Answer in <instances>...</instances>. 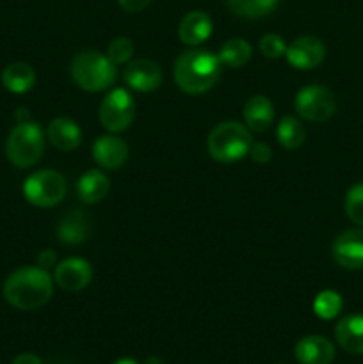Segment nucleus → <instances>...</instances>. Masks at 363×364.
Instances as JSON below:
<instances>
[{"mask_svg":"<svg viewBox=\"0 0 363 364\" xmlns=\"http://www.w3.org/2000/svg\"><path fill=\"white\" fill-rule=\"evenodd\" d=\"M11 364H43L41 359L34 354H20L13 359Z\"/></svg>","mask_w":363,"mask_h":364,"instance_id":"obj_32","label":"nucleus"},{"mask_svg":"<svg viewBox=\"0 0 363 364\" xmlns=\"http://www.w3.org/2000/svg\"><path fill=\"white\" fill-rule=\"evenodd\" d=\"M114 364H139V363L132 358H121V359H117Z\"/></svg>","mask_w":363,"mask_h":364,"instance_id":"obj_33","label":"nucleus"},{"mask_svg":"<svg viewBox=\"0 0 363 364\" xmlns=\"http://www.w3.org/2000/svg\"><path fill=\"white\" fill-rule=\"evenodd\" d=\"M345 213L358 226H363V183L354 185L345 198Z\"/></svg>","mask_w":363,"mask_h":364,"instance_id":"obj_26","label":"nucleus"},{"mask_svg":"<svg viewBox=\"0 0 363 364\" xmlns=\"http://www.w3.org/2000/svg\"><path fill=\"white\" fill-rule=\"evenodd\" d=\"M142 364H164V361L160 358H146Z\"/></svg>","mask_w":363,"mask_h":364,"instance_id":"obj_34","label":"nucleus"},{"mask_svg":"<svg viewBox=\"0 0 363 364\" xmlns=\"http://www.w3.org/2000/svg\"><path fill=\"white\" fill-rule=\"evenodd\" d=\"M93 270L85 259L82 258H68L56 267L53 279L63 290L66 291H80L91 283Z\"/></svg>","mask_w":363,"mask_h":364,"instance_id":"obj_11","label":"nucleus"},{"mask_svg":"<svg viewBox=\"0 0 363 364\" xmlns=\"http://www.w3.org/2000/svg\"><path fill=\"white\" fill-rule=\"evenodd\" d=\"M287 60L298 70H315L326 57V46L315 36H301L287 46Z\"/></svg>","mask_w":363,"mask_h":364,"instance_id":"obj_9","label":"nucleus"},{"mask_svg":"<svg viewBox=\"0 0 363 364\" xmlns=\"http://www.w3.org/2000/svg\"><path fill=\"white\" fill-rule=\"evenodd\" d=\"M244 121L249 132L255 134L265 132L274 121V107L270 100L262 95L251 96L244 105Z\"/></svg>","mask_w":363,"mask_h":364,"instance_id":"obj_17","label":"nucleus"},{"mask_svg":"<svg viewBox=\"0 0 363 364\" xmlns=\"http://www.w3.org/2000/svg\"><path fill=\"white\" fill-rule=\"evenodd\" d=\"M45 151V135L43 130L32 121L18 123L11 130L6 142V155L13 166L31 167L39 162Z\"/></svg>","mask_w":363,"mask_h":364,"instance_id":"obj_5","label":"nucleus"},{"mask_svg":"<svg viewBox=\"0 0 363 364\" xmlns=\"http://www.w3.org/2000/svg\"><path fill=\"white\" fill-rule=\"evenodd\" d=\"M338 345L349 354H363V315H349L335 327Z\"/></svg>","mask_w":363,"mask_h":364,"instance_id":"obj_18","label":"nucleus"},{"mask_svg":"<svg viewBox=\"0 0 363 364\" xmlns=\"http://www.w3.org/2000/svg\"><path fill=\"white\" fill-rule=\"evenodd\" d=\"M258 48L263 57L267 59H278V57L285 55L287 52V45H285L283 38L278 34H265L258 43Z\"/></svg>","mask_w":363,"mask_h":364,"instance_id":"obj_28","label":"nucleus"},{"mask_svg":"<svg viewBox=\"0 0 363 364\" xmlns=\"http://www.w3.org/2000/svg\"><path fill=\"white\" fill-rule=\"evenodd\" d=\"M48 141L52 142L53 148L59 151H73L78 148L82 141V132L75 121L68 119V117H57L50 123L48 132Z\"/></svg>","mask_w":363,"mask_h":364,"instance_id":"obj_19","label":"nucleus"},{"mask_svg":"<svg viewBox=\"0 0 363 364\" xmlns=\"http://www.w3.org/2000/svg\"><path fill=\"white\" fill-rule=\"evenodd\" d=\"M120 2V6L123 7L125 11H128V13H139V11L146 9V6H148L152 0H117Z\"/></svg>","mask_w":363,"mask_h":364,"instance_id":"obj_30","label":"nucleus"},{"mask_svg":"<svg viewBox=\"0 0 363 364\" xmlns=\"http://www.w3.org/2000/svg\"><path fill=\"white\" fill-rule=\"evenodd\" d=\"M249 155L256 164H267L273 159V149L265 142H253L251 148H249Z\"/></svg>","mask_w":363,"mask_h":364,"instance_id":"obj_29","label":"nucleus"},{"mask_svg":"<svg viewBox=\"0 0 363 364\" xmlns=\"http://www.w3.org/2000/svg\"><path fill=\"white\" fill-rule=\"evenodd\" d=\"M295 110L302 119L322 123L335 114L337 100L333 92L324 85H306L295 96Z\"/></svg>","mask_w":363,"mask_h":364,"instance_id":"obj_8","label":"nucleus"},{"mask_svg":"<svg viewBox=\"0 0 363 364\" xmlns=\"http://www.w3.org/2000/svg\"><path fill=\"white\" fill-rule=\"evenodd\" d=\"M132 53H134V43L128 38H116L107 48V57L112 60L114 64H125L130 60Z\"/></svg>","mask_w":363,"mask_h":364,"instance_id":"obj_27","label":"nucleus"},{"mask_svg":"<svg viewBox=\"0 0 363 364\" xmlns=\"http://www.w3.org/2000/svg\"><path fill=\"white\" fill-rule=\"evenodd\" d=\"M23 196L32 206L52 208L66 196V180L56 171H38L25 180Z\"/></svg>","mask_w":363,"mask_h":364,"instance_id":"obj_6","label":"nucleus"},{"mask_svg":"<svg viewBox=\"0 0 363 364\" xmlns=\"http://www.w3.org/2000/svg\"><path fill=\"white\" fill-rule=\"evenodd\" d=\"M276 137L278 142H280L285 149H298L299 146L305 142L306 130L298 117L285 116L281 117V121L278 123Z\"/></svg>","mask_w":363,"mask_h":364,"instance_id":"obj_22","label":"nucleus"},{"mask_svg":"<svg viewBox=\"0 0 363 364\" xmlns=\"http://www.w3.org/2000/svg\"><path fill=\"white\" fill-rule=\"evenodd\" d=\"M135 117V102L127 89H114L100 105V123L105 130L123 132Z\"/></svg>","mask_w":363,"mask_h":364,"instance_id":"obj_7","label":"nucleus"},{"mask_svg":"<svg viewBox=\"0 0 363 364\" xmlns=\"http://www.w3.org/2000/svg\"><path fill=\"white\" fill-rule=\"evenodd\" d=\"M251 132L237 121L219 123L209 135L206 148L210 156L217 162L230 164L246 156L251 148Z\"/></svg>","mask_w":363,"mask_h":364,"instance_id":"obj_3","label":"nucleus"},{"mask_svg":"<svg viewBox=\"0 0 363 364\" xmlns=\"http://www.w3.org/2000/svg\"><path fill=\"white\" fill-rule=\"evenodd\" d=\"M333 258L349 270L363 269V230H345L335 238Z\"/></svg>","mask_w":363,"mask_h":364,"instance_id":"obj_10","label":"nucleus"},{"mask_svg":"<svg viewBox=\"0 0 363 364\" xmlns=\"http://www.w3.org/2000/svg\"><path fill=\"white\" fill-rule=\"evenodd\" d=\"M221 64L228 68H242L248 64L249 57H251V46L246 39L241 38H233V39H228L223 46H221L219 53Z\"/></svg>","mask_w":363,"mask_h":364,"instance_id":"obj_23","label":"nucleus"},{"mask_svg":"<svg viewBox=\"0 0 363 364\" xmlns=\"http://www.w3.org/2000/svg\"><path fill=\"white\" fill-rule=\"evenodd\" d=\"M212 34V18L203 11H191L185 14L178 27V38L185 45H201Z\"/></svg>","mask_w":363,"mask_h":364,"instance_id":"obj_15","label":"nucleus"},{"mask_svg":"<svg viewBox=\"0 0 363 364\" xmlns=\"http://www.w3.org/2000/svg\"><path fill=\"white\" fill-rule=\"evenodd\" d=\"M342 309V297L333 290H324L313 301V311L319 318L331 320L340 313Z\"/></svg>","mask_w":363,"mask_h":364,"instance_id":"obj_25","label":"nucleus"},{"mask_svg":"<svg viewBox=\"0 0 363 364\" xmlns=\"http://www.w3.org/2000/svg\"><path fill=\"white\" fill-rule=\"evenodd\" d=\"M221 60L206 50H189L174 63V82L187 95H201L212 89L221 77Z\"/></svg>","mask_w":363,"mask_h":364,"instance_id":"obj_2","label":"nucleus"},{"mask_svg":"<svg viewBox=\"0 0 363 364\" xmlns=\"http://www.w3.org/2000/svg\"><path fill=\"white\" fill-rule=\"evenodd\" d=\"M2 84L14 95L27 92L34 87L36 71L25 63H13L2 71Z\"/></svg>","mask_w":363,"mask_h":364,"instance_id":"obj_21","label":"nucleus"},{"mask_svg":"<svg viewBox=\"0 0 363 364\" xmlns=\"http://www.w3.org/2000/svg\"><path fill=\"white\" fill-rule=\"evenodd\" d=\"M52 294L53 281L41 267H21L4 283V299L21 311L41 308L50 301Z\"/></svg>","mask_w":363,"mask_h":364,"instance_id":"obj_1","label":"nucleus"},{"mask_svg":"<svg viewBox=\"0 0 363 364\" xmlns=\"http://www.w3.org/2000/svg\"><path fill=\"white\" fill-rule=\"evenodd\" d=\"M56 252L52 251V249H46V251L39 252L38 256V267H41V269H50V267L56 265Z\"/></svg>","mask_w":363,"mask_h":364,"instance_id":"obj_31","label":"nucleus"},{"mask_svg":"<svg viewBox=\"0 0 363 364\" xmlns=\"http://www.w3.org/2000/svg\"><path fill=\"white\" fill-rule=\"evenodd\" d=\"M280 0H226L233 14L242 18H262L276 9Z\"/></svg>","mask_w":363,"mask_h":364,"instance_id":"obj_24","label":"nucleus"},{"mask_svg":"<svg viewBox=\"0 0 363 364\" xmlns=\"http://www.w3.org/2000/svg\"><path fill=\"white\" fill-rule=\"evenodd\" d=\"M110 188V181L102 171H88L84 176L78 180L77 191L78 198L85 203V205H95V203L102 201L107 196Z\"/></svg>","mask_w":363,"mask_h":364,"instance_id":"obj_20","label":"nucleus"},{"mask_svg":"<svg viewBox=\"0 0 363 364\" xmlns=\"http://www.w3.org/2000/svg\"><path fill=\"white\" fill-rule=\"evenodd\" d=\"M299 364H330L335 359V347L322 336H306L294 348Z\"/></svg>","mask_w":363,"mask_h":364,"instance_id":"obj_14","label":"nucleus"},{"mask_svg":"<svg viewBox=\"0 0 363 364\" xmlns=\"http://www.w3.org/2000/svg\"><path fill=\"white\" fill-rule=\"evenodd\" d=\"M71 77L85 91H103L116 80V64L98 52H82L71 60Z\"/></svg>","mask_w":363,"mask_h":364,"instance_id":"obj_4","label":"nucleus"},{"mask_svg":"<svg viewBox=\"0 0 363 364\" xmlns=\"http://www.w3.org/2000/svg\"><path fill=\"white\" fill-rule=\"evenodd\" d=\"M91 233V223L84 212H70L60 219L57 226V238L64 245H78L84 244Z\"/></svg>","mask_w":363,"mask_h":364,"instance_id":"obj_16","label":"nucleus"},{"mask_svg":"<svg viewBox=\"0 0 363 364\" xmlns=\"http://www.w3.org/2000/svg\"><path fill=\"white\" fill-rule=\"evenodd\" d=\"M128 146L117 135H102L93 144V159L100 167L116 171L127 162Z\"/></svg>","mask_w":363,"mask_h":364,"instance_id":"obj_13","label":"nucleus"},{"mask_svg":"<svg viewBox=\"0 0 363 364\" xmlns=\"http://www.w3.org/2000/svg\"><path fill=\"white\" fill-rule=\"evenodd\" d=\"M123 78L128 87L139 92H149L162 84V70L153 60L139 59L125 68Z\"/></svg>","mask_w":363,"mask_h":364,"instance_id":"obj_12","label":"nucleus"}]
</instances>
